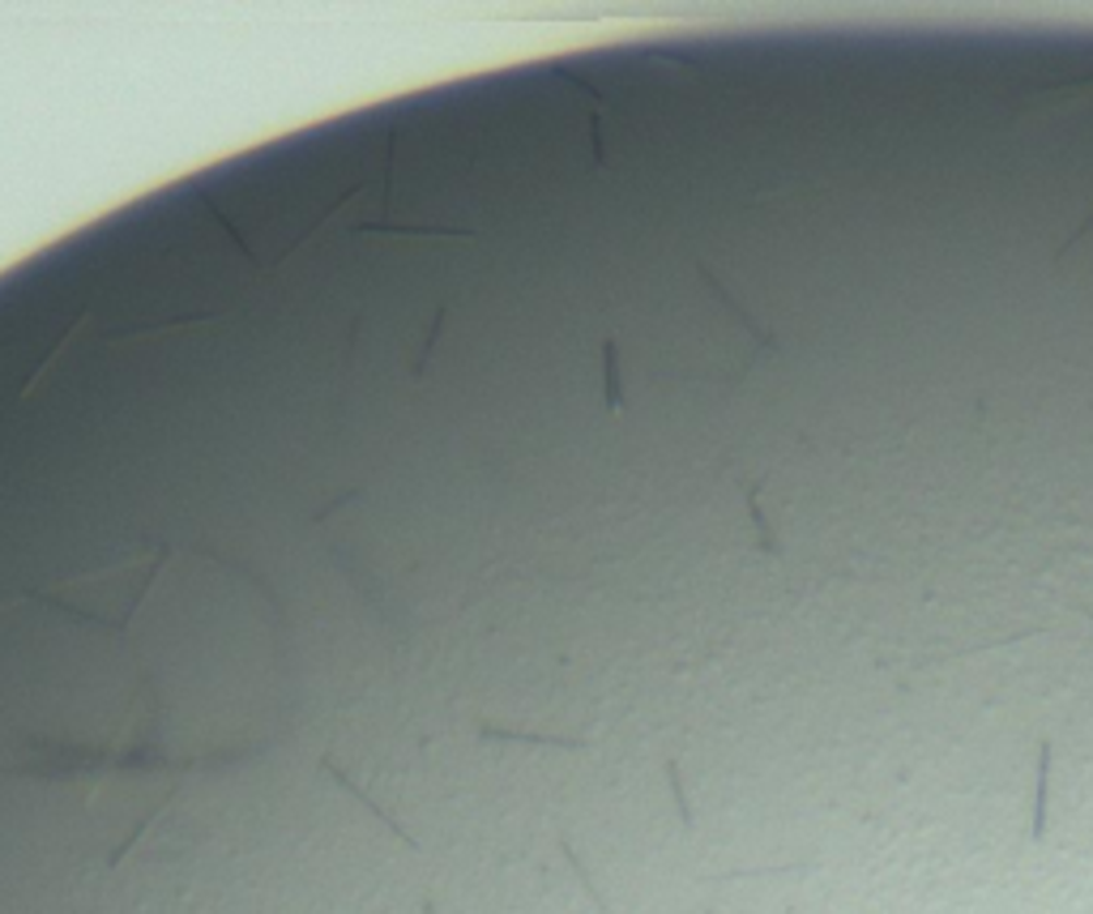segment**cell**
Instances as JSON below:
<instances>
[{"instance_id":"cell-3","label":"cell","mask_w":1093,"mask_h":914,"mask_svg":"<svg viewBox=\"0 0 1093 914\" xmlns=\"http://www.w3.org/2000/svg\"><path fill=\"white\" fill-rule=\"evenodd\" d=\"M1090 620H1093V611H1090Z\"/></svg>"},{"instance_id":"cell-2","label":"cell","mask_w":1093,"mask_h":914,"mask_svg":"<svg viewBox=\"0 0 1093 914\" xmlns=\"http://www.w3.org/2000/svg\"><path fill=\"white\" fill-rule=\"evenodd\" d=\"M1046 782H1050V744L1038 748V791H1034V838L1046 833Z\"/></svg>"},{"instance_id":"cell-1","label":"cell","mask_w":1093,"mask_h":914,"mask_svg":"<svg viewBox=\"0 0 1093 914\" xmlns=\"http://www.w3.org/2000/svg\"><path fill=\"white\" fill-rule=\"evenodd\" d=\"M1055 274L1059 278H1072V282H1085L1093 278V214L1055 249Z\"/></svg>"}]
</instances>
